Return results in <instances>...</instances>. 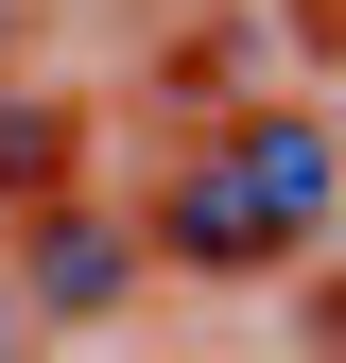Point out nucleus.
Here are the masks:
<instances>
[{
	"label": "nucleus",
	"mask_w": 346,
	"mask_h": 363,
	"mask_svg": "<svg viewBox=\"0 0 346 363\" xmlns=\"http://www.w3.org/2000/svg\"><path fill=\"white\" fill-rule=\"evenodd\" d=\"M0 52H18V0H0Z\"/></svg>",
	"instance_id": "obj_7"
},
{
	"label": "nucleus",
	"mask_w": 346,
	"mask_h": 363,
	"mask_svg": "<svg viewBox=\"0 0 346 363\" xmlns=\"http://www.w3.org/2000/svg\"><path fill=\"white\" fill-rule=\"evenodd\" d=\"M0 277H18L35 329H104V311L139 294V242H121L104 208H18V259H0Z\"/></svg>",
	"instance_id": "obj_1"
},
{
	"label": "nucleus",
	"mask_w": 346,
	"mask_h": 363,
	"mask_svg": "<svg viewBox=\"0 0 346 363\" xmlns=\"http://www.w3.org/2000/svg\"><path fill=\"white\" fill-rule=\"evenodd\" d=\"M312 363H346V277H312Z\"/></svg>",
	"instance_id": "obj_5"
},
{
	"label": "nucleus",
	"mask_w": 346,
	"mask_h": 363,
	"mask_svg": "<svg viewBox=\"0 0 346 363\" xmlns=\"http://www.w3.org/2000/svg\"><path fill=\"white\" fill-rule=\"evenodd\" d=\"M0 363H35V346H0Z\"/></svg>",
	"instance_id": "obj_8"
},
{
	"label": "nucleus",
	"mask_w": 346,
	"mask_h": 363,
	"mask_svg": "<svg viewBox=\"0 0 346 363\" xmlns=\"http://www.w3.org/2000/svg\"><path fill=\"white\" fill-rule=\"evenodd\" d=\"M225 173L260 191L277 259H294V242H329V208H346V156H329V121H312V104H260V121H225Z\"/></svg>",
	"instance_id": "obj_2"
},
{
	"label": "nucleus",
	"mask_w": 346,
	"mask_h": 363,
	"mask_svg": "<svg viewBox=\"0 0 346 363\" xmlns=\"http://www.w3.org/2000/svg\"><path fill=\"white\" fill-rule=\"evenodd\" d=\"M156 259H173V277H277V225H260V191L225 173V139L173 156V191H156Z\"/></svg>",
	"instance_id": "obj_3"
},
{
	"label": "nucleus",
	"mask_w": 346,
	"mask_h": 363,
	"mask_svg": "<svg viewBox=\"0 0 346 363\" xmlns=\"http://www.w3.org/2000/svg\"><path fill=\"white\" fill-rule=\"evenodd\" d=\"M294 18H312V52H346V0H294Z\"/></svg>",
	"instance_id": "obj_6"
},
{
	"label": "nucleus",
	"mask_w": 346,
	"mask_h": 363,
	"mask_svg": "<svg viewBox=\"0 0 346 363\" xmlns=\"http://www.w3.org/2000/svg\"><path fill=\"white\" fill-rule=\"evenodd\" d=\"M86 173V104H0V208H69Z\"/></svg>",
	"instance_id": "obj_4"
}]
</instances>
